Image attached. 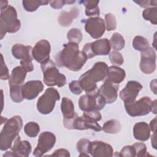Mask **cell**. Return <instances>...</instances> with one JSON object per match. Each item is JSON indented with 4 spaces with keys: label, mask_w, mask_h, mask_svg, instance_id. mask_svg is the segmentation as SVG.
<instances>
[{
    "label": "cell",
    "mask_w": 157,
    "mask_h": 157,
    "mask_svg": "<svg viewBox=\"0 0 157 157\" xmlns=\"http://www.w3.org/2000/svg\"><path fill=\"white\" fill-rule=\"evenodd\" d=\"M88 58L82 51L79 50L78 44L68 42L55 56V62L58 67H66L74 72L80 71Z\"/></svg>",
    "instance_id": "obj_1"
},
{
    "label": "cell",
    "mask_w": 157,
    "mask_h": 157,
    "mask_svg": "<svg viewBox=\"0 0 157 157\" xmlns=\"http://www.w3.org/2000/svg\"><path fill=\"white\" fill-rule=\"evenodd\" d=\"M108 68L105 63L97 62L90 70L79 77L78 81L80 85L86 94L93 93L99 90L96 83L106 78Z\"/></svg>",
    "instance_id": "obj_2"
},
{
    "label": "cell",
    "mask_w": 157,
    "mask_h": 157,
    "mask_svg": "<svg viewBox=\"0 0 157 157\" xmlns=\"http://www.w3.org/2000/svg\"><path fill=\"white\" fill-rule=\"evenodd\" d=\"M23 127V120L20 116L15 115L8 119L0 133V150L5 151L11 148L12 143L18 136Z\"/></svg>",
    "instance_id": "obj_3"
},
{
    "label": "cell",
    "mask_w": 157,
    "mask_h": 157,
    "mask_svg": "<svg viewBox=\"0 0 157 157\" xmlns=\"http://www.w3.org/2000/svg\"><path fill=\"white\" fill-rule=\"evenodd\" d=\"M21 27V22L17 18L16 9L12 6H7L1 10L0 15V36L2 39L7 33H14Z\"/></svg>",
    "instance_id": "obj_4"
},
{
    "label": "cell",
    "mask_w": 157,
    "mask_h": 157,
    "mask_svg": "<svg viewBox=\"0 0 157 157\" xmlns=\"http://www.w3.org/2000/svg\"><path fill=\"white\" fill-rule=\"evenodd\" d=\"M40 67L44 74V82L47 86L62 87L66 84V76L59 72L52 60L48 59L41 63Z\"/></svg>",
    "instance_id": "obj_5"
},
{
    "label": "cell",
    "mask_w": 157,
    "mask_h": 157,
    "mask_svg": "<svg viewBox=\"0 0 157 157\" xmlns=\"http://www.w3.org/2000/svg\"><path fill=\"white\" fill-rule=\"evenodd\" d=\"M59 99L60 95L58 91L54 88H48L38 99L37 109L43 115L49 114L53 110L56 102Z\"/></svg>",
    "instance_id": "obj_6"
},
{
    "label": "cell",
    "mask_w": 157,
    "mask_h": 157,
    "mask_svg": "<svg viewBox=\"0 0 157 157\" xmlns=\"http://www.w3.org/2000/svg\"><path fill=\"white\" fill-rule=\"evenodd\" d=\"M106 104L103 96L99 93V90L93 93L85 94L80 96L78 100V106L83 112L91 110H101Z\"/></svg>",
    "instance_id": "obj_7"
},
{
    "label": "cell",
    "mask_w": 157,
    "mask_h": 157,
    "mask_svg": "<svg viewBox=\"0 0 157 157\" xmlns=\"http://www.w3.org/2000/svg\"><path fill=\"white\" fill-rule=\"evenodd\" d=\"M153 101L150 97L144 96L138 101L124 103V108L127 113L131 117H135L144 116L151 112Z\"/></svg>",
    "instance_id": "obj_8"
},
{
    "label": "cell",
    "mask_w": 157,
    "mask_h": 157,
    "mask_svg": "<svg viewBox=\"0 0 157 157\" xmlns=\"http://www.w3.org/2000/svg\"><path fill=\"white\" fill-rule=\"evenodd\" d=\"M111 46L109 40L106 39L96 40L94 42L86 43L83 47L82 52L88 59L97 55H107L109 54Z\"/></svg>",
    "instance_id": "obj_9"
},
{
    "label": "cell",
    "mask_w": 157,
    "mask_h": 157,
    "mask_svg": "<svg viewBox=\"0 0 157 157\" xmlns=\"http://www.w3.org/2000/svg\"><path fill=\"white\" fill-rule=\"evenodd\" d=\"M56 137L54 134L49 131H45L40 134L37 145L34 150L33 155L36 157L43 156L49 151L55 145Z\"/></svg>",
    "instance_id": "obj_10"
},
{
    "label": "cell",
    "mask_w": 157,
    "mask_h": 157,
    "mask_svg": "<svg viewBox=\"0 0 157 157\" xmlns=\"http://www.w3.org/2000/svg\"><path fill=\"white\" fill-rule=\"evenodd\" d=\"M84 23L86 32L93 39L100 38L105 31V21L99 17H91L86 19Z\"/></svg>",
    "instance_id": "obj_11"
},
{
    "label": "cell",
    "mask_w": 157,
    "mask_h": 157,
    "mask_svg": "<svg viewBox=\"0 0 157 157\" xmlns=\"http://www.w3.org/2000/svg\"><path fill=\"white\" fill-rule=\"evenodd\" d=\"M156 52L153 48L149 47L142 52L139 64L140 71L145 74H152L156 69Z\"/></svg>",
    "instance_id": "obj_12"
},
{
    "label": "cell",
    "mask_w": 157,
    "mask_h": 157,
    "mask_svg": "<svg viewBox=\"0 0 157 157\" xmlns=\"http://www.w3.org/2000/svg\"><path fill=\"white\" fill-rule=\"evenodd\" d=\"M31 145L28 140H21L19 136L15 139L10 151H7L3 156H23L27 157L31 152Z\"/></svg>",
    "instance_id": "obj_13"
},
{
    "label": "cell",
    "mask_w": 157,
    "mask_h": 157,
    "mask_svg": "<svg viewBox=\"0 0 157 157\" xmlns=\"http://www.w3.org/2000/svg\"><path fill=\"white\" fill-rule=\"evenodd\" d=\"M142 89V85L137 81L131 80L126 85L125 87L120 92V98L124 103L133 102Z\"/></svg>",
    "instance_id": "obj_14"
},
{
    "label": "cell",
    "mask_w": 157,
    "mask_h": 157,
    "mask_svg": "<svg viewBox=\"0 0 157 157\" xmlns=\"http://www.w3.org/2000/svg\"><path fill=\"white\" fill-rule=\"evenodd\" d=\"M50 50L51 47L50 42L45 39L40 40L33 48L32 53L33 58L37 62L41 64L50 59Z\"/></svg>",
    "instance_id": "obj_15"
},
{
    "label": "cell",
    "mask_w": 157,
    "mask_h": 157,
    "mask_svg": "<svg viewBox=\"0 0 157 157\" xmlns=\"http://www.w3.org/2000/svg\"><path fill=\"white\" fill-rule=\"evenodd\" d=\"M44 90V85L40 80H30L22 85V94L24 99L32 100L36 98Z\"/></svg>",
    "instance_id": "obj_16"
},
{
    "label": "cell",
    "mask_w": 157,
    "mask_h": 157,
    "mask_svg": "<svg viewBox=\"0 0 157 157\" xmlns=\"http://www.w3.org/2000/svg\"><path fill=\"white\" fill-rule=\"evenodd\" d=\"M90 154L93 157H110L113 155V149L109 144L95 140L91 142Z\"/></svg>",
    "instance_id": "obj_17"
},
{
    "label": "cell",
    "mask_w": 157,
    "mask_h": 157,
    "mask_svg": "<svg viewBox=\"0 0 157 157\" xmlns=\"http://www.w3.org/2000/svg\"><path fill=\"white\" fill-rule=\"evenodd\" d=\"M119 85L105 80L99 89V93L105 99L107 104H112L115 102L118 96Z\"/></svg>",
    "instance_id": "obj_18"
},
{
    "label": "cell",
    "mask_w": 157,
    "mask_h": 157,
    "mask_svg": "<svg viewBox=\"0 0 157 157\" xmlns=\"http://www.w3.org/2000/svg\"><path fill=\"white\" fill-rule=\"evenodd\" d=\"M33 48L29 45H24L21 44H16L12 47V55L17 59L32 61Z\"/></svg>",
    "instance_id": "obj_19"
},
{
    "label": "cell",
    "mask_w": 157,
    "mask_h": 157,
    "mask_svg": "<svg viewBox=\"0 0 157 157\" xmlns=\"http://www.w3.org/2000/svg\"><path fill=\"white\" fill-rule=\"evenodd\" d=\"M133 135L134 138L139 141H146L150 136L149 125L144 121L138 122L134 125Z\"/></svg>",
    "instance_id": "obj_20"
},
{
    "label": "cell",
    "mask_w": 157,
    "mask_h": 157,
    "mask_svg": "<svg viewBox=\"0 0 157 157\" xmlns=\"http://www.w3.org/2000/svg\"><path fill=\"white\" fill-rule=\"evenodd\" d=\"M126 72L124 69L117 66L109 67L106 80L115 84H119L124 80Z\"/></svg>",
    "instance_id": "obj_21"
},
{
    "label": "cell",
    "mask_w": 157,
    "mask_h": 157,
    "mask_svg": "<svg viewBox=\"0 0 157 157\" xmlns=\"http://www.w3.org/2000/svg\"><path fill=\"white\" fill-rule=\"evenodd\" d=\"M26 72L21 66H17L12 71L11 75L9 78V86L23 85L25 80Z\"/></svg>",
    "instance_id": "obj_22"
},
{
    "label": "cell",
    "mask_w": 157,
    "mask_h": 157,
    "mask_svg": "<svg viewBox=\"0 0 157 157\" xmlns=\"http://www.w3.org/2000/svg\"><path fill=\"white\" fill-rule=\"evenodd\" d=\"M79 15V10L77 7H73L69 12L62 11L58 17V23L63 26H68L72 22L73 19L76 18Z\"/></svg>",
    "instance_id": "obj_23"
},
{
    "label": "cell",
    "mask_w": 157,
    "mask_h": 157,
    "mask_svg": "<svg viewBox=\"0 0 157 157\" xmlns=\"http://www.w3.org/2000/svg\"><path fill=\"white\" fill-rule=\"evenodd\" d=\"M61 110L63 113V119L64 120L71 119L74 118L77 113L75 112L74 105L72 101L66 97L62 99Z\"/></svg>",
    "instance_id": "obj_24"
},
{
    "label": "cell",
    "mask_w": 157,
    "mask_h": 157,
    "mask_svg": "<svg viewBox=\"0 0 157 157\" xmlns=\"http://www.w3.org/2000/svg\"><path fill=\"white\" fill-rule=\"evenodd\" d=\"M82 2L85 7V14L86 16L99 15L100 10L98 7L99 1H83Z\"/></svg>",
    "instance_id": "obj_25"
},
{
    "label": "cell",
    "mask_w": 157,
    "mask_h": 157,
    "mask_svg": "<svg viewBox=\"0 0 157 157\" xmlns=\"http://www.w3.org/2000/svg\"><path fill=\"white\" fill-rule=\"evenodd\" d=\"M121 128V125L119 121L115 119H112L105 122L102 129L106 133L117 134L120 132Z\"/></svg>",
    "instance_id": "obj_26"
},
{
    "label": "cell",
    "mask_w": 157,
    "mask_h": 157,
    "mask_svg": "<svg viewBox=\"0 0 157 157\" xmlns=\"http://www.w3.org/2000/svg\"><path fill=\"white\" fill-rule=\"evenodd\" d=\"M111 48L114 51L122 50L125 45V41L123 37L118 33H115L109 40Z\"/></svg>",
    "instance_id": "obj_27"
},
{
    "label": "cell",
    "mask_w": 157,
    "mask_h": 157,
    "mask_svg": "<svg viewBox=\"0 0 157 157\" xmlns=\"http://www.w3.org/2000/svg\"><path fill=\"white\" fill-rule=\"evenodd\" d=\"M132 46L135 50L140 51V52L150 47L148 40L141 36H136L134 37L132 41Z\"/></svg>",
    "instance_id": "obj_28"
},
{
    "label": "cell",
    "mask_w": 157,
    "mask_h": 157,
    "mask_svg": "<svg viewBox=\"0 0 157 157\" xmlns=\"http://www.w3.org/2000/svg\"><path fill=\"white\" fill-rule=\"evenodd\" d=\"M49 3L48 1H34L23 0L22 1L23 8L28 12H34L40 6L47 5Z\"/></svg>",
    "instance_id": "obj_29"
},
{
    "label": "cell",
    "mask_w": 157,
    "mask_h": 157,
    "mask_svg": "<svg viewBox=\"0 0 157 157\" xmlns=\"http://www.w3.org/2000/svg\"><path fill=\"white\" fill-rule=\"evenodd\" d=\"M9 87L11 99L17 103L22 102L24 99L22 94V85H12Z\"/></svg>",
    "instance_id": "obj_30"
},
{
    "label": "cell",
    "mask_w": 157,
    "mask_h": 157,
    "mask_svg": "<svg viewBox=\"0 0 157 157\" xmlns=\"http://www.w3.org/2000/svg\"><path fill=\"white\" fill-rule=\"evenodd\" d=\"M24 131L28 137H35L40 132V126L36 122H28L25 126Z\"/></svg>",
    "instance_id": "obj_31"
},
{
    "label": "cell",
    "mask_w": 157,
    "mask_h": 157,
    "mask_svg": "<svg viewBox=\"0 0 157 157\" xmlns=\"http://www.w3.org/2000/svg\"><path fill=\"white\" fill-rule=\"evenodd\" d=\"M142 16L146 20L150 21L153 25L157 23V8L151 7L145 9L142 12Z\"/></svg>",
    "instance_id": "obj_32"
},
{
    "label": "cell",
    "mask_w": 157,
    "mask_h": 157,
    "mask_svg": "<svg viewBox=\"0 0 157 157\" xmlns=\"http://www.w3.org/2000/svg\"><path fill=\"white\" fill-rule=\"evenodd\" d=\"M67 38L69 42H74L78 44L82 40L83 35L78 28H72L67 33Z\"/></svg>",
    "instance_id": "obj_33"
},
{
    "label": "cell",
    "mask_w": 157,
    "mask_h": 157,
    "mask_svg": "<svg viewBox=\"0 0 157 157\" xmlns=\"http://www.w3.org/2000/svg\"><path fill=\"white\" fill-rule=\"evenodd\" d=\"M91 142L86 139H80L76 145L77 151L80 153H90Z\"/></svg>",
    "instance_id": "obj_34"
},
{
    "label": "cell",
    "mask_w": 157,
    "mask_h": 157,
    "mask_svg": "<svg viewBox=\"0 0 157 157\" xmlns=\"http://www.w3.org/2000/svg\"><path fill=\"white\" fill-rule=\"evenodd\" d=\"M105 28L108 31L115 30L117 27V20L115 17L111 13H108L105 15Z\"/></svg>",
    "instance_id": "obj_35"
},
{
    "label": "cell",
    "mask_w": 157,
    "mask_h": 157,
    "mask_svg": "<svg viewBox=\"0 0 157 157\" xmlns=\"http://www.w3.org/2000/svg\"><path fill=\"white\" fill-rule=\"evenodd\" d=\"M136 151V156H151L147 151V147L142 142H137L132 145Z\"/></svg>",
    "instance_id": "obj_36"
},
{
    "label": "cell",
    "mask_w": 157,
    "mask_h": 157,
    "mask_svg": "<svg viewBox=\"0 0 157 157\" xmlns=\"http://www.w3.org/2000/svg\"><path fill=\"white\" fill-rule=\"evenodd\" d=\"M109 59L110 62L117 66H121L124 63L123 56L118 51H112L109 54Z\"/></svg>",
    "instance_id": "obj_37"
},
{
    "label": "cell",
    "mask_w": 157,
    "mask_h": 157,
    "mask_svg": "<svg viewBox=\"0 0 157 157\" xmlns=\"http://www.w3.org/2000/svg\"><path fill=\"white\" fill-rule=\"evenodd\" d=\"M83 115L89 120L98 122L102 118V115L99 110H91L88 112H83Z\"/></svg>",
    "instance_id": "obj_38"
},
{
    "label": "cell",
    "mask_w": 157,
    "mask_h": 157,
    "mask_svg": "<svg viewBox=\"0 0 157 157\" xmlns=\"http://www.w3.org/2000/svg\"><path fill=\"white\" fill-rule=\"evenodd\" d=\"M69 88L71 91L76 95L80 94L82 91L83 89L80 85V83L78 80H73L69 83Z\"/></svg>",
    "instance_id": "obj_39"
},
{
    "label": "cell",
    "mask_w": 157,
    "mask_h": 157,
    "mask_svg": "<svg viewBox=\"0 0 157 157\" xmlns=\"http://www.w3.org/2000/svg\"><path fill=\"white\" fill-rule=\"evenodd\" d=\"M119 156H136V151L132 145H126L124 146L120 151L118 154Z\"/></svg>",
    "instance_id": "obj_40"
},
{
    "label": "cell",
    "mask_w": 157,
    "mask_h": 157,
    "mask_svg": "<svg viewBox=\"0 0 157 157\" xmlns=\"http://www.w3.org/2000/svg\"><path fill=\"white\" fill-rule=\"evenodd\" d=\"M1 65L0 78L2 80H8L10 77L9 72L8 68L4 61V58L2 55L1 54Z\"/></svg>",
    "instance_id": "obj_41"
},
{
    "label": "cell",
    "mask_w": 157,
    "mask_h": 157,
    "mask_svg": "<svg viewBox=\"0 0 157 157\" xmlns=\"http://www.w3.org/2000/svg\"><path fill=\"white\" fill-rule=\"evenodd\" d=\"M134 2L143 8H148L149 7H151L153 6L156 7L157 4L156 1H134Z\"/></svg>",
    "instance_id": "obj_42"
},
{
    "label": "cell",
    "mask_w": 157,
    "mask_h": 157,
    "mask_svg": "<svg viewBox=\"0 0 157 157\" xmlns=\"http://www.w3.org/2000/svg\"><path fill=\"white\" fill-rule=\"evenodd\" d=\"M20 66L26 72H29L33 71L34 66L32 63V61L21 60L20 61Z\"/></svg>",
    "instance_id": "obj_43"
},
{
    "label": "cell",
    "mask_w": 157,
    "mask_h": 157,
    "mask_svg": "<svg viewBox=\"0 0 157 157\" xmlns=\"http://www.w3.org/2000/svg\"><path fill=\"white\" fill-rule=\"evenodd\" d=\"M51 156H65V157H69L70 156L69 151L64 148H59L56 150L51 155Z\"/></svg>",
    "instance_id": "obj_44"
},
{
    "label": "cell",
    "mask_w": 157,
    "mask_h": 157,
    "mask_svg": "<svg viewBox=\"0 0 157 157\" xmlns=\"http://www.w3.org/2000/svg\"><path fill=\"white\" fill-rule=\"evenodd\" d=\"M50 6L54 9H61L66 4V0H59V1H49Z\"/></svg>",
    "instance_id": "obj_45"
},
{
    "label": "cell",
    "mask_w": 157,
    "mask_h": 157,
    "mask_svg": "<svg viewBox=\"0 0 157 157\" xmlns=\"http://www.w3.org/2000/svg\"><path fill=\"white\" fill-rule=\"evenodd\" d=\"M156 119L157 117H155L154 119H153L150 123V131H151L153 132H156Z\"/></svg>",
    "instance_id": "obj_46"
},
{
    "label": "cell",
    "mask_w": 157,
    "mask_h": 157,
    "mask_svg": "<svg viewBox=\"0 0 157 157\" xmlns=\"http://www.w3.org/2000/svg\"><path fill=\"white\" fill-rule=\"evenodd\" d=\"M150 86L151 88V91L153 92L155 94H156V80L154 79L150 82Z\"/></svg>",
    "instance_id": "obj_47"
},
{
    "label": "cell",
    "mask_w": 157,
    "mask_h": 157,
    "mask_svg": "<svg viewBox=\"0 0 157 157\" xmlns=\"http://www.w3.org/2000/svg\"><path fill=\"white\" fill-rule=\"evenodd\" d=\"M151 145L153 148L156 149V132H153L151 137Z\"/></svg>",
    "instance_id": "obj_48"
},
{
    "label": "cell",
    "mask_w": 157,
    "mask_h": 157,
    "mask_svg": "<svg viewBox=\"0 0 157 157\" xmlns=\"http://www.w3.org/2000/svg\"><path fill=\"white\" fill-rule=\"evenodd\" d=\"M8 1H1V10L4 9L7 6H8Z\"/></svg>",
    "instance_id": "obj_49"
},
{
    "label": "cell",
    "mask_w": 157,
    "mask_h": 157,
    "mask_svg": "<svg viewBox=\"0 0 157 157\" xmlns=\"http://www.w3.org/2000/svg\"><path fill=\"white\" fill-rule=\"evenodd\" d=\"M151 111L153 112V113H155V114L156 113V100H154L153 101Z\"/></svg>",
    "instance_id": "obj_50"
}]
</instances>
